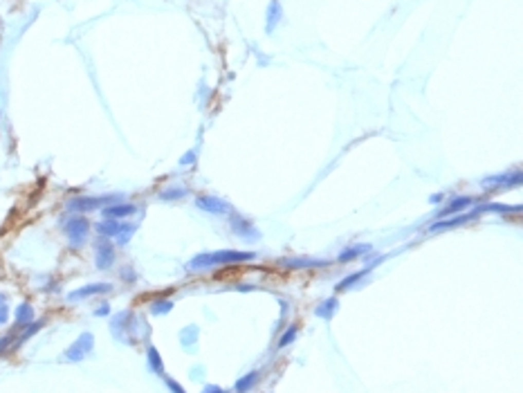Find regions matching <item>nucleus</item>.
Returning a JSON list of instances; mask_svg holds the SVG:
<instances>
[{
    "label": "nucleus",
    "mask_w": 523,
    "mask_h": 393,
    "mask_svg": "<svg viewBox=\"0 0 523 393\" xmlns=\"http://www.w3.org/2000/svg\"><path fill=\"white\" fill-rule=\"evenodd\" d=\"M254 252H236V249H223V252H205V254L193 256L189 263L191 272H200V270H209L213 265H229V263H243L254 259Z\"/></svg>",
    "instance_id": "obj_1"
},
{
    "label": "nucleus",
    "mask_w": 523,
    "mask_h": 393,
    "mask_svg": "<svg viewBox=\"0 0 523 393\" xmlns=\"http://www.w3.org/2000/svg\"><path fill=\"white\" fill-rule=\"evenodd\" d=\"M88 234H90V223H88V218H83V216H72V218L65 223V236L70 238V245H72L75 249H79L85 241H88Z\"/></svg>",
    "instance_id": "obj_2"
},
{
    "label": "nucleus",
    "mask_w": 523,
    "mask_h": 393,
    "mask_svg": "<svg viewBox=\"0 0 523 393\" xmlns=\"http://www.w3.org/2000/svg\"><path fill=\"white\" fill-rule=\"evenodd\" d=\"M121 195H97V198H72L67 202L72 211H92V209H101V207H108L117 202Z\"/></svg>",
    "instance_id": "obj_3"
},
{
    "label": "nucleus",
    "mask_w": 523,
    "mask_h": 393,
    "mask_svg": "<svg viewBox=\"0 0 523 393\" xmlns=\"http://www.w3.org/2000/svg\"><path fill=\"white\" fill-rule=\"evenodd\" d=\"M92 346H95V337H92V333L79 335V340L65 351V360L67 362H81L85 355L92 353Z\"/></svg>",
    "instance_id": "obj_4"
},
{
    "label": "nucleus",
    "mask_w": 523,
    "mask_h": 393,
    "mask_svg": "<svg viewBox=\"0 0 523 393\" xmlns=\"http://www.w3.org/2000/svg\"><path fill=\"white\" fill-rule=\"evenodd\" d=\"M478 218L476 211H467L463 216H456V218H449V220H436V223L429 227V234H436V231H445V229H454V227H463L465 223H470V220Z\"/></svg>",
    "instance_id": "obj_5"
},
{
    "label": "nucleus",
    "mask_w": 523,
    "mask_h": 393,
    "mask_svg": "<svg viewBox=\"0 0 523 393\" xmlns=\"http://www.w3.org/2000/svg\"><path fill=\"white\" fill-rule=\"evenodd\" d=\"M195 205L200 209H205L207 213H229L231 207L227 205L223 198H213V195H198L195 198Z\"/></svg>",
    "instance_id": "obj_6"
},
{
    "label": "nucleus",
    "mask_w": 523,
    "mask_h": 393,
    "mask_svg": "<svg viewBox=\"0 0 523 393\" xmlns=\"http://www.w3.org/2000/svg\"><path fill=\"white\" fill-rule=\"evenodd\" d=\"M110 290H113V285L110 283H90L85 288H79V290L70 292L67 294V301H81V299H88V297H92V294H106Z\"/></svg>",
    "instance_id": "obj_7"
},
{
    "label": "nucleus",
    "mask_w": 523,
    "mask_h": 393,
    "mask_svg": "<svg viewBox=\"0 0 523 393\" xmlns=\"http://www.w3.org/2000/svg\"><path fill=\"white\" fill-rule=\"evenodd\" d=\"M135 211H137V207L128 205V202H113V205H108V207H103V209H101L103 218H110V220L128 218V216H133Z\"/></svg>",
    "instance_id": "obj_8"
},
{
    "label": "nucleus",
    "mask_w": 523,
    "mask_h": 393,
    "mask_svg": "<svg viewBox=\"0 0 523 393\" xmlns=\"http://www.w3.org/2000/svg\"><path fill=\"white\" fill-rule=\"evenodd\" d=\"M95 263L97 270H110L115 263V247L110 243H99L97 245V254H95Z\"/></svg>",
    "instance_id": "obj_9"
},
{
    "label": "nucleus",
    "mask_w": 523,
    "mask_h": 393,
    "mask_svg": "<svg viewBox=\"0 0 523 393\" xmlns=\"http://www.w3.org/2000/svg\"><path fill=\"white\" fill-rule=\"evenodd\" d=\"M231 229L236 231L238 236H243V238H247V241H258L261 238V234L251 227V223H247L243 216L238 218V216H231Z\"/></svg>",
    "instance_id": "obj_10"
},
{
    "label": "nucleus",
    "mask_w": 523,
    "mask_h": 393,
    "mask_svg": "<svg viewBox=\"0 0 523 393\" xmlns=\"http://www.w3.org/2000/svg\"><path fill=\"white\" fill-rule=\"evenodd\" d=\"M470 205H474V198H470V195H460V198H454L449 205L442 209L440 213H436V218H445V216H449V213H456V211H463V209H467Z\"/></svg>",
    "instance_id": "obj_11"
},
{
    "label": "nucleus",
    "mask_w": 523,
    "mask_h": 393,
    "mask_svg": "<svg viewBox=\"0 0 523 393\" xmlns=\"http://www.w3.org/2000/svg\"><path fill=\"white\" fill-rule=\"evenodd\" d=\"M124 225L117 223V220H110V218H103L99 225H97V234L101 238H113V236H119Z\"/></svg>",
    "instance_id": "obj_12"
},
{
    "label": "nucleus",
    "mask_w": 523,
    "mask_h": 393,
    "mask_svg": "<svg viewBox=\"0 0 523 393\" xmlns=\"http://www.w3.org/2000/svg\"><path fill=\"white\" fill-rule=\"evenodd\" d=\"M281 263L285 267H290V270H305V267H323V265H328L326 261H317V259H283Z\"/></svg>",
    "instance_id": "obj_13"
},
{
    "label": "nucleus",
    "mask_w": 523,
    "mask_h": 393,
    "mask_svg": "<svg viewBox=\"0 0 523 393\" xmlns=\"http://www.w3.org/2000/svg\"><path fill=\"white\" fill-rule=\"evenodd\" d=\"M373 247L371 245H364V243H359V245H350V247H346L339 254V261L341 263H348V261H355L357 256H364V254H368Z\"/></svg>",
    "instance_id": "obj_14"
},
{
    "label": "nucleus",
    "mask_w": 523,
    "mask_h": 393,
    "mask_svg": "<svg viewBox=\"0 0 523 393\" xmlns=\"http://www.w3.org/2000/svg\"><path fill=\"white\" fill-rule=\"evenodd\" d=\"M380 261H382V259H375V261L371 263V265H366L364 270H362V272H357V274H350V276H346V279H344V281H339V285H337V290H339V292H344V290H348V288H353V285H355V283H357V281L362 279V276H364V274H368V272H371V270H373L375 265H377V263H380Z\"/></svg>",
    "instance_id": "obj_15"
},
{
    "label": "nucleus",
    "mask_w": 523,
    "mask_h": 393,
    "mask_svg": "<svg viewBox=\"0 0 523 393\" xmlns=\"http://www.w3.org/2000/svg\"><path fill=\"white\" fill-rule=\"evenodd\" d=\"M34 321V310H32V306L29 303H21L16 308V324L18 326H27V324H32Z\"/></svg>",
    "instance_id": "obj_16"
},
{
    "label": "nucleus",
    "mask_w": 523,
    "mask_h": 393,
    "mask_svg": "<svg viewBox=\"0 0 523 393\" xmlns=\"http://www.w3.org/2000/svg\"><path fill=\"white\" fill-rule=\"evenodd\" d=\"M337 306H339V301L332 297V299H328V301H323L321 306H319V308L315 310V315L321 317V319H332V315L337 312Z\"/></svg>",
    "instance_id": "obj_17"
},
{
    "label": "nucleus",
    "mask_w": 523,
    "mask_h": 393,
    "mask_svg": "<svg viewBox=\"0 0 523 393\" xmlns=\"http://www.w3.org/2000/svg\"><path fill=\"white\" fill-rule=\"evenodd\" d=\"M256 380H258V373L256 371H251V373H247L243 380H238L236 382V393H247L251 386L256 384Z\"/></svg>",
    "instance_id": "obj_18"
},
{
    "label": "nucleus",
    "mask_w": 523,
    "mask_h": 393,
    "mask_svg": "<svg viewBox=\"0 0 523 393\" xmlns=\"http://www.w3.org/2000/svg\"><path fill=\"white\" fill-rule=\"evenodd\" d=\"M149 366H151L153 373H162V358H159V353H157L155 346L149 348Z\"/></svg>",
    "instance_id": "obj_19"
},
{
    "label": "nucleus",
    "mask_w": 523,
    "mask_h": 393,
    "mask_svg": "<svg viewBox=\"0 0 523 393\" xmlns=\"http://www.w3.org/2000/svg\"><path fill=\"white\" fill-rule=\"evenodd\" d=\"M171 308H173V303L166 301V299H159V301L151 306V312L153 315H166V312H171Z\"/></svg>",
    "instance_id": "obj_20"
},
{
    "label": "nucleus",
    "mask_w": 523,
    "mask_h": 393,
    "mask_svg": "<svg viewBox=\"0 0 523 393\" xmlns=\"http://www.w3.org/2000/svg\"><path fill=\"white\" fill-rule=\"evenodd\" d=\"M294 337H297V328H287L285 333H283V337L279 340V348H285V346H290V344L294 342Z\"/></svg>",
    "instance_id": "obj_21"
},
{
    "label": "nucleus",
    "mask_w": 523,
    "mask_h": 393,
    "mask_svg": "<svg viewBox=\"0 0 523 393\" xmlns=\"http://www.w3.org/2000/svg\"><path fill=\"white\" fill-rule=\"evenodd\" d=\"M182 195H187L184 189H169V191L162 193V200H177V198H182Z\"/></svg>",
    "instance_id": "obj_22"
},
{
    "label": "nucleus",
    "mask_w": 523,
    "mask_h": 393,
    "mask_svg": "<svg viewBox=\"0 0 523 393\" xmlns=\"http://www.w3.org/2000/svg\"><path fill=\"white\" fill-rule=\"evenodd\" d=\"M41 328H43V321H36V324L32 321V326H29V328L25 330V333H23V337H21V342H25V340H29V337H32V335L36 333V330H41ZM21 342H18V344H21Z\"/></svg>",
    "instance_id": "obj_23"
},
{
    "label": "nucleus",
    "mask_w": 523,
    "mask_h": 393,
    "mask_svg": "<svg viewBox=\"0 0 523 393\" xmlns=\"http://www.w3.org/2000/svg\"><path fill=\"white\" fill-rule=\"evenodd\" d=\"M164 382H166V386H169V389L173 391V393H184V389H182V386L177 384V382H173V380H171V378H164Z\"/></svg>",
    "instance_id": "obj_24"
},
{
    "label": "nucleus",
    "mask_w": 523,
    "mask_h": 393,
    "mask_svg": "<svg viewBox=\"0 0 523 393\" xmlns=\"http://www.w3.org/2000/svg\"><path fill=\"white\" fill-rule=\"evenodd\" d=\"M106 315H110V306H108V303H101V308L95 310V317H106Z\"/></svg>",
    "instance_id": "obj_25"
},
{
    "label": "nucleus",
    "mask_w": 523,
    "mask_h": 393,
    "mask_svg": "<svg viewBox=\"0 0 523 393\" xmlns=\"http://www.w3.org/2000/svg\"><path fill=\"white\" fill-rule=\"evenodd\" d=\"M7 319H9V308L0 303V324H7Z\"/></svg>",
    "instance_id": "obj_26"
},
{
    "label": "nucleus",
    "mask_w": 523,
    "mask_h": 393,
    "mask_svg": "<svg viewBox=\"0 0 523 393\" xmlns=\"http://www.w3.org/2000/svg\"><path fill=\"white\" fill-rule=\"evenodd\" d=\"M121 279H126V281H135V272H131V267H124V272H121Z\"/></svg>",
    "instance_id": "obj_27"
},
{
    "label": "nucleus",
    "mask_w": 523,
    "mask_h": 393,
    "mask_svg": "<svg viewBox=\"0 0 523 393\" xmlns=\"http://www.w3.org/2000/svg\"><path fill=\"white\" fill-rule=\"evenodd\" d=\"M193 159H195V153H189V155H184V157H182V162H180V164H184V167H187V164H193Z\"/></svg>",
    "instance_id": "obj_28"
},
{
    "label": "nucleus",
    "mask_w": 523,
    "mask_h": 393,
    "mask_svg": "<svg viewBox=\"0 0 523 393\" xmlns=\"http://www.w3.org/2000/svg\"><path fill=\"white\" fill-rule=\"evenodd\" d=\"M202 393H227V391H223L220 386H207V389L202 391Z\"/></svg>",
    "instance_id": "obj_29"
},
{
    "label": "nucleus",
    "mask_w": 523,
    "mask_h": 393,
    "mask_svg": "<svg viewBox=\"0 0 523 393\" xmlns=\"http://www.w3.org/2000/svg\"><path fill=\"white\" fill-rule=\"evenodd\" d=\"M442 200V193H436V195H431V202H440Z\"/></svg>",
    "instance_id": "obj_30"
},
{
    "label": "nucleus",
    "mask_w": 523,
    "mask_h": 393,
    "mask_svg": "<svg viewBox=\"0 0 523 393\" xmlns=\"http://www.w3.org/2000/svg\"><path fill=\"white\" fill-rule=\"evenodd\" d=\"M0 303H5V294L3 292H0Z\"/></svg>",
    "instance_id": "obj_31"
}]
</instances>
